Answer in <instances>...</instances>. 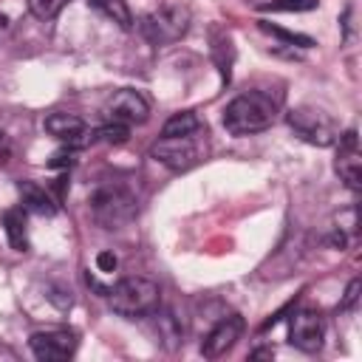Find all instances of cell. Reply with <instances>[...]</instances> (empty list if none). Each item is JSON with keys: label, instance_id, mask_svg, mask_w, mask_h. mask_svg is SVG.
<instances>
[{"label": "cell", "instance_id": "obj_24", "mask_svg": "<svg viewBox=\"0 0 362 362\" xmlns=\"http://www.w3.org/2000/svg\"><path fill=\"white\" fill-rule=\"evenodd\" d=\"M0 139H3V133H0Z\"/></svg>", "mask_w": 362, "mask_h": 362}, {"label": "cell", "instance_id": "obj_12", "mask_svg": "<svg viewBox=\"0 0 362 362\" xmlns=\"http://www.w3.org/2000/svg\"><path fill=\"white\" fill-rule=\"evenodd\" d=\"M337 173L351 189H359L362 178V164H359V150H356V130H348L339 136V158H337Z\"/></svg>", "mask_w": 362, "mask_h": 362}, {"label": "cell", "instance_id": "obj_17", "mask_svg": "<svg viewBox=\"0 0 362 362\" xmlns=\"http://www.w3.org/2000/svg\"><path fill=\"white\" fill-rule=\"evenodd\" d=\"M71 0H28V8L37 20H54Z\"/></svg>", "mask_w": 362, "mask_h": 362}, {"label": "cell", "instance_id": "obj_11", "mask_svg": "<svg viewBox=\"0 0 362 362\" xmlns=\"http://www.w3.org/2000/svg\"><path fill=\"white\" fill-rule=\"evenodd\" d=\"M45 130L62 141H68L71 147H85L88 141H93V130L85 127V122L74 113H51L45 119Z\"/></svg>", "mask_w": 362, "mask_h": 362}, {"label": "cell", "instance_id": "obj_9", "mask_svg": "<svg viewBox=\"0 0 362 362\" xmlns=\"http://www.w3.org/2000/svg\"><path fill=\"white\" fill-rule=\"evenodd\" d=\"M105 110H107L110 122H119V124H141V122H147V116H150L147 99H144L139 90H130V88L116 90V93L107 99Z\"/></svg>", "mask_w": 362, "mask_h": 362}, {"label": "cell", "instance_id": "obj_23", "mask_svg": "<svg viewBox=\"0 0 362 362\" xmlns=\"http://www.w3.org/2000/svg\"><path fill=\"white\" fill-rule=\"evenodd\" d=\"M48 164H51V167H65V164H71V153H57Z\"/></svg>", "mask_w": 362, "mask_h": 362}, {"label": "cell", "instance_id": "obj_20", "mask_svg": "<svg viewBox=\"0 0 362 362\" xmlns=\"http://www.w3.org/2000/svg\"><path fill=\"white\" fill-rule=\"evenodd\" d=\"M317 3L320 0H274L266 8H274V11H311V8H317Z\"/></svg>", "mask_w": 362, "mask_h": 362}, {"label": "cell", "instance_id": "obj_22", "mask_svg": "<svg viewBox=\"0 0 362 362\" xmlns=\"http://www.w3.org/2000/svg\"><path fill=\"white\" fill-rule=\"evenodd\" d=\"M116 263H119V260H116L113 252H99V255H96V266H99V272H113Z\"/></svg>", "mask_w": 362, "mask_h": 362}, {"label": "cell", "instance_id": "obj_5", "mask_svg": "<svg viewBox=\"0 0 362 362\" xmlns=\"http://www.w3.org/2000/svg\"><path fill=\"white\" fill-rule=\"evenodd\" d=\"M150 153L164 167H170L175 173H184L192 164H198V158H201V130L189 133V136H161L153 144Z\"/></svg>", "mask_w": 362, "mask_h": 362}, {"label": "cell", "instance_id": "obj_2", "mask_svg": "<svg viewBox=\"0 0 362 362\" xmlns=\"http://www.w3.org/2000/svg\"><path fill=\"white\" fill-rule=\"evenodd\" d=\"M110 305L122 317H144L158 311L161 291L147 277H124L110 288Z\"/></svg>", "mask_w": 362, "mask_h": 362}, {"label": "cell", "instance_id": "obj_10", "mask_svg": "<svg viewBox=\"0 0 362 362\" xmlns=\"http://www.w3.org/2000/svg\"><path fill=\"white\" fill-rule=\"evenodd\" d=\"M240 334H243V317L229 314V317H223V320L206 334V339H204V345H201V354H204L206 359H218V356H223V354L240 339Z\"/></svg>", "mask_w": 362, "mask_h": 362}, {"label": "cell", "instance_id": "obj_8", "mask_svg": "<svg viewBox=\"0 0 362 362\" xmlns=\"http://www.w3.org/2000/svg\"><path fill=\"white\" fill-rule=\"evenodd\" d=\"M322 337H325V325H322V317L311 308H303L291 317L288 322V342L305 354H314L322 348Z\"/></svg>", "mask_w": 362, "mask_h": 362}, {"label": "cell", "instance_id": "obj_1", "mask_svg": "<svg viewBox=\"0 0 362 362\" xmlns=\"http://www.w3.org/2000/svg\"><path fill=\"white\" fill-rule=\"evenodd\" d=\"M274 116H277V102L263 90H252V93L235 96L226 105L223 127L232 136H252V133H260V130L272 127Z\"/></svg>", "mask_w": 362, "mask_h": 362}, {"label": "cell", "instance_id": "obj_15", "mask_svg": "<svg viewBox=\"0 0 362 362\" xmlns=\"http://www.w3.org/2000/svg\"><path fill=\"white\" fill-rule=\"evenodd\" d=\"M96 11H102L107 20H113L119 28H130L133 25V17H130V8L124 0H88Z\"/></svg>", "mask_w": 362, "mask_h": 362}, {"label": "cell", "instance_id": "obj_19", "mask_svg": "<svg viewBox=\"0 0 362 362\" xmlns=\"http://www.w3.org/2000/svg\"><path fill=\"white\" fill-rule=\"evenodd\" d=\"M260 28H263L266 34H274V37H280V40H286V42H294V45H303V48H311V45H314L308 37H303V34H291V31H283V28L269 25V23H260Z\"/></svg>", "mask_w": 362, "mask_h": 362}, {"label": "cell", "instance_id": "obj_14", "mask_svg": "<svg viewBox=\"0 0 362 362\" xmlns=\"http://www.w3.org/2000/svg\"><path fill=\"white\" fill-rule=\"evenodd\" d=\"M204 130L201 127V119L192 113V110H181L175 116H170L161 127V136H189V133H198Z\"/></svg>", "mask_w": 362, "mask_h": 362}, {"label": "cell", "instance_id": "obj_21", "mask_svg": "<svg viewBox=\"0 0 362 362\" xmlns=\"http://www.w3.org/2000/svg\"><path fill=\"white\" fill-rule=\"evenodd\" d=\"M359 300V280H351L348 283V288H345V297H342V303H339V308L342 311H348V308H354V303Z\"/></svg>", "mask_w": 362, "mask_h": 362}, {"label": "cell", "instance_id": "obj_16", "mask_svg": "<svg viewBox=\"0 0 362 362\" xmlns=\"http://www.w3.org/2000/svg\"><path fill=\"white\" fill-rule=\"evenodd\" d=\"M20 192H23V206H25V209H31V212H37V215H54L57 206L51 204V198L45 195V189H40V187H34V184H23Z\"/></svg>", "mask_w": 362, "mask_h": 362}, {"label": "cell", "instance_id": "obj_18", "mask_svg": "<svg viewBox=\"0 0 362 362\" xmlns=\"http://www.w3.org/2000/svg\"><path fill=\"white\" fill-rule=\"evenodd\" d=\"M127 136H130L127 124H119V122H110V124H105V127L93 130V141L99 139V141H107V144H124V141H127Z\"/></svg>", "mask_w": 362, "mask_h": 362}, {"label": "cell", "instance_id": "obj_4", "mask_svg": "<svg viewBox=\"0 0 362 362\" xmlns=\"http://www.w3.org/2000/svg\"><path fill=\"white\" fill-rule=\"evenodd\" d=\"M288 127L308 144L317 147H331L337 141V124L328 113L317 110V107H291L288 110Z\"/></svg>", "mask_w": 362, "mask_h": 362}, {"label": "cell", "instance_id": "obj_13", "mask_svg": "<svg viewBox=\"0 0 362 362\" xmlns=\"http://www.w3.org/2000/svg\"><path fill=\"white\" fill-rule=\"evenodd\" d=\"M3 226H6V238L11 243L14 252H25L28 249V238H25V218L20 209H8L3 215Z\"/></svg>", "mask_w": 362, "mask_h": 362}, {"label": "cell", "instance_id": "obj_7", "mask_svg": "<svg viewBox=\"0 0 362 362\" xmlns=\"http://www.w3.org/2000/svg\"><path fill=\"white\" fill-rule=\"evenodd\" d=\"M31 351L42 362H62L74 356L76 351V334L68 328H48V331H34L28 339Z\"/></svg>", "mask_w": 362, "mask_h": 362}, {"label": "cell", "instance_id": "obj_3", "mask_svg": "<svg viewBox=\"0 0 362 362\" xmlns=\"http://www.w3.org/2000/svg\"><path fill=\"white\" fill-rule=\"evenodd\" d=\"M90 212L96 218V223H102L105 229H122L124 223L133 221L136 215V201L133 195L119 187V184H110V187H99L90 198Z\"/></svg>", "mask_w": 362, "mask_h": 362}, {"label": "cell", "instance_id": "obj_6", "mask_svg": "<svg viewBox=\"0 0 362 362\" xmlns=\"http://www.w3.org/2000/svg\"><path fill=\"white\" fill-rule=\"evenodd\" d=\"M189 28V11L184 6H161L141 20V34L153 42H175Z\"/></svg>", "mask_w": 362, "mask_h": 362}]
</instances>
